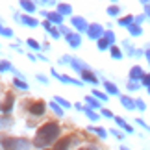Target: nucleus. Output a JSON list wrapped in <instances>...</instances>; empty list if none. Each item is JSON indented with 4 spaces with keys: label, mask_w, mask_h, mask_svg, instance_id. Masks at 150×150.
<instances>
[{
    "label": "nucleus",
    "mask_w": 150,
    "mask_h": 150,
    "mask_svg": "<svg viewBox=\"0 0 150 150\" xmlns=\"http://www.w3.org/2000/svg\"><path fill=\"white\" fill-rule=\"evenodd\" d=\"M2 145L6 150H28L30 148V143H28L26 139H4Z\"/></svg>",
    "instance_id": "obj_2"
},
{
    "label": "nucleus",
    "mask_w": 150,
    "mask_h": 150,
    "mask_svg": "<svg viewBox=\"0 0 150 150\" xmlns=\"http://www.w3.org/2000/svg\"><path fill=\"white\" fill-rule=\"evenodd\" d=\"M48 19L54 22H61V15L59 13H48Z\"/></svg>",
    "instance_id": "obj_16"
},
{
    "label": "nucleus",
    "mask_w": 150,
    "mask_h": 150,
    "mask_svg": "<svg viewBox=\"0 0 150 150\" xmlns=\"http://www.w3.org/2000/svg\"><path fill=\"white\" fill-rule=\"evenodd\" d=\"M87 33H89L91 39H100L102 33H104V28H102L100 24H93V26L87 28Z\"/></svg>",
    "instance_id": "obj_3"
},
{
    "label": "nucleus",
    "mask_w": 150,
    "mask_h": 150,
    "mask_svg": "<svg viewBox=\"0 0 150 150\" xmlns=\"http://www.w3.org/2000/svg\"><path fill=\"white\" fill-rule=\"evenodd\" d=\"M130 32L134 33V35H137V33H141V28H137V26H132V24H130Z\"/></svg>",
    "instance_id": "obj_21"
},
{
    "label": "nucleus",
    "mask_w": 150,
    "mask_h": 150,
    "mask_svg": "<svg viewBox=\"0 0 150 150\" xmlns=\"http://www.w3.org/2000/svg\"><path fill=\"white\" fill-rule=\"evenodd\" d=\"M52 109H54V111H56L57 115H63V111H61V108L57 106V104H52Z\"/></svg>",
    "instance_id": "obj_24"
},
{
    "label": "nucleus",
    "mask_w": 150,
    "mask_h": 150,
    "mask_svg": "<svg viewBox=\"0 0 150 150\" xmlns=\"http://www.w3.org/2000/svg\"><path fill=\"white\" fill-rule=\"evenodd\" d=\"M71 11H72V8L69 4H61L59 6V13L61 15H71Z\"/></svg>",
    "instance_id": "obj_10"
},
{
    "label": "nucleus",
    "mask_w": 150,
    "mask_h": 150,
    "mask_svg": "<svg viewBox=\"0 0 150 150\" xmlns=\"http://www.w3.org/2000/svg\"><path fill=\"white\" fill-rule=\"evenodd\" d=\"M85 111H87V115H89V119H96V115L91 111V109H85Z\"/></svg>",
    "instance_id": "obj_29"
},
{
    "label": "nucleus",
    "mask_w": 150,
    "mask_h": 150,
    "mask_svg": "<svg viewBox=\"0 0 150 150\" xmlns=\"http://www.w3.org/2000/svg\"><path fill=\"white\" fill-rule=\"evenodd\" d=\"M111 54H113V57H120V52H119V48H115V47H111Z\"/></svg>",
    "instance_id": "obj_23"
},
{
    "label": "nucleus",
    "mask_w": 150,
    "mask_h": 150,
    "mask_svg": "<svg viewBox=\"0 0 150 150\" xmlns=\"http://www.w3.org/2000/svg\"><path fill=\"white\" fill-rule=\"evenodd\" d=\"M8 69H11V65L8 61H0V71H8Z\"/></svg>",
    "instance_id": "obj_20"
},
{
    "label": "nucleus",
    "mask_w": 150,
    "mask_h": 150,
    "mask_svg": "<svg viewBox=\"0 0 150 150\" xmlns=\"http://www.w3.org/2000/svg\"><path fill=\"white\" fill-rule=\"evenodd\" d=\"M80 150H96L95 146H85V148H80Z\"/></svg>",
    "instance_id": "obj_33"
},
{
    "label": "nucleus",
    "mask_w": 150,
    "mask_h": 150,
    "mask_svg": "<svg viewBox=\"0 0 150 150\" xmlns=\"http://www.w3.org/2000/svg\"><path fill=\"white\" fill-rule=\"evenodd\" d=\"M143 85H145V87H148V85H150V78H148V74H143Z\"/></svg>",
    "instance_id": "obj_22"
},
{
    "label": "nucleus",
    "mask_w": 150,
    "mask_h": 150,
    "mask_svg": "<svg viewBox=\"0 0 150 150\" xmlns=\"http://www.w3.org/2000/svg\"><path fill=\"white\" fill-rule=\"evenodd\" d=\"M72 22H74V26H76L78 28V30H82V32H87V24H85V21L82 19V17H74V19H72Z\"/></svg>",
    "instance_id": "obj_7"
},
{
    "label": "nucleus",
    "mask_w": 150,
    "mask_h": 150,
    "mask_svg": "<svg viewBox=\"0 0 150 150\" xmlns=\"http://www.w3.org/2000/svg\"><path fill=\"white\" fill-rule=\"evenodd\" d=\"M67 41L71 43V47H78V45H80V37L78 35H67Z\"/></svg>",
    "instance_id": "obj_12"
},
{
    "label": "nucleus",
    "mask_w": 150,
    "mask_h": 150,
    "mask_svg": "<svg viewBox=\"0 0 150 150\" xmlns=\"http://www.w3.org/2000/svg\"><path fill=\"white\" fill-rule=\"evenodd\" d=\"M28 45H30L32 48H35V50H39V43H35V41H32V39H30V41H28Z\"/></svg>",
    "instance_id": "obj_27"
},
{
    "label": "nucleus",
    "mask_w": 150,
    "mask_h": 150,
    "mask_svg": "<svg viewBox=\"0 0 150 150\" xmlns=\"http://www.w3.org/2000/svg\"><path fill=\"white\" fill-rule=\"evenodd\" d=\"M96 134H98L100 137H104V135H106V132H104V130H96Z\"/></svg>",
    "instance_id": "obj_32"
},
{
    "label": "nucleus",
    "mask_w": 150,
    "mask_h": 150,
    "mask_svg": "<svg viewBox=\"0 0 150 150\" xmlns=\"http://www.w3.org/2000/svg\"><path fill=\"white\" fill-rule=\"evenodd\" d=\"M57 102H59L61 106H65V108H69V102H65V100H61V98H57Z\"/></svg>",
    "instance_id": "obj_31"
},
{
    "label": "nucleus",
    "mask_w": 150,
    "mask_h": 150,
    "mask_svg": "<svg viewBox=\"0 0 150 150\" xmlns=\"http://www.w3.org/2000/svg\"><path fill=\"white\" fill-rule=\"evenodd\" d=\"M69 146H71V139L69 137H65V139H59L54 145V150H69Z\"/></svg>",
    "instance_id": "obj_6"
},
{
    "label": "nucleus",
    "mask_w": 150,
    "mask_h": 150,
    "mask_svg": "<svg viewBox=\"0 0 150 150\" xmlns=\"http://www.w3.org/2000/svg\"><path fill=\"white\" fill-rule=\"evenodd\" d=\"M82 78L89 80L91 83H96V82H98V80H96V76H93V74H91V72H87V71H83V72H82Z\"/></svg>",
    "instance_id": "obj_11"
},
{
    "label": "nucleus",
    "mask_w": 150,
    "mask_h": 150,
    "mask_svg": "<svg viewBox=\"0 0 150 150\" xmlns=\"http://www.w3.org/2000/svg\"><path fill=\"white\" fill-rule=\"evenodd\" d=\"M30 113H32V115H43V113H45V102H35V104H32Z\"/></svg>",
    "instance_id": "obj_5"
},
{
    "label": "nucleus",
    "mask_w": 150,
    "mask_h": 150,
    "mask_svg": "<svg viewBox=\"0 0 150 150\" xmlns=\"http://www.w3.org/2000/svg\"><path fill=\"white\" fill-rule=\"evenodd\" d=\"M95 96H98L100 100H108V96L104 95V93H98V91H95Z\"/></svg>",
    "instance_id": "obj_26"
},
{
    "label": "nucleus",
    "mask_w": 150,
    "mask_h": 150,
    "mask_svg": "<svg viewBox=\"0 0 150 150\" xmlns=\"http://www.w3.org/2000/svg\"><path fill=\"white\" fill-rule=\"evenodd\" d=\"M120 102H122V104H124V106H128V108H134V106H135V104H134V102H132L130 98H126V96H122V98H120Z\"/></svg>",
    "instance_id": "obj_17"
},
{
    "label": "nucleus",
    "mask_w": 150,
    "mask_h": 150,
    "mask_svg": "<svg viewBox=\"0 0 150 150\" xmlns=\"http://www.w3.org/2000/svg\"><path fill=\"white\" fill-rule=\"evenodd\" d=\"M21 8H24L26 11H30V13H32V11H35V4H33V2H26V0H22V2H21Z\"/></svg>",
    "instance_id": "obj_8"
},
{
    "label": "nucleus",
    "mask_w": 150,
    "mask_h": 150,
    "mask_svg": "<svg viewBox=\"0 0 150 150\" xmlns=\"http://www.w3.org/2000/svg\"><path fill=\"white\" fill-rule=\"evenodd\" d=\"M50 33H52V37H59V32H57V30H52V28H50V30H48Z\"/></svg>",
    "instance_id": "obj_28"
},
{
    "label": "nucleus",
    "mask_w": 150,
    "mask_h": 150,
    "mask_svg": "<svg viewBox=\"0 0 150 150\" xmlns=\"http://www.w3.org/2000/svg\"><path fill=\"white\" fill-rule=\"evenodd\" d=\"M132 21H134V17H124V19H120L119 24H120V26H130Z\"/></svg>",
    "instance_id": "obj_14"
},
{
    "label": "nucleus",
    "mask_w": 150,
    "mask_h": 150,
    "mask_svg": "<svg viewBox=\"0 0 150 150\" xmlns=\"http://www.w3.org/2000/svg\"><path fill=\"white\" fill-rule=\"evenodd\" d=\"M120 150H128V148H126V146H122V148H120Z\"/></svg>",
    "instance_id": "obj_34"
},
{
    "label": "nucleus",
    "mask_w": 150,
    "mask_h": 150,
    "mask_svg": "<svg viewBox=\"0 0 150 150\" xmlns=\"http://www.w3.org/2000/svg\"><path fill=\"white\" fill-rule=\"evenodd\" d=\"M57 135H59V124L57 122H47L43 124L41 128L37 130L35 134V141H33V145L37 148H47L48 145H52V141L57 139Z\"/></svg>",
    "instance_id": "obj_1"
},
{
    "label": "nucleus",
    "mask_w": 150,
    "mask_h": 150,
    "mask_svg": "<svg viewBox=\"0 0 150 150\" xmlns=\"http://www.w3.org/2000/svg\"><path fill=\"white\" fill-rule=\"evenodd\" d=\"M22 22H24V24H28V26H37V21L35 19H32V17H22Z\"/></svg>",
    "instance_id": "obj_13"
},
{
    "label": "nucleus",
    "mask_w": 150,
    "mask_h": 150,
    "mask_svg": "<svg viewBox=\"0 0 150 150\" xmlns=\"http://www.w3.org/2000/svg\"><path fill=\"white\" fill-rule=\"evenodd\" d=\"M13 102H15V96L9 93L8 96H6V102H4V106L0 108V111H4L6 115H8V113L11 111V109H13Z\"/></svg>",
    "instance_id": "obj_4"
},
{
    "label": "nucleus",
    "mask_w": 150,
    "mask_h": 150,
    "mask_svg": "<svg viewBox=\"0 0 150 150\" xmlns=\"http://www.w3.org/2000/svg\"><path fill=\"white\" fill-rule=\"evenodd\" d=\"M13 82H15V85H17V87H21V89H28V85H26V82H24V80L17 78V80H13Z\"/></svg>",
    "instance_id": "obj_15"
},
{
    "label": "nucleus",
    "mask_w": 150,
    "mask_h": 150,
    "mask_svg": "<svg viewBox=\"0 0 150 150\" xmlns=\"http://www.w3.org/2000/svg\"><path fill=\"white\" fill-rule=\"evenodd\" d=\"M98 47H100L102 50H106V48L109 47V43L106 41V39H98Z\"/></svg>",
    "instance_id": "obj_19"
},
{
    "label": "nucleus",
    "mask_w": 150,
    "mask_h": 150,
    "mask_svg": "<svg viewBox=\"0 0 150 150\" xmlns=\"http://www.w3.org/2000/svg\"><path fill=\"white\" fill-rule=\"evenodd\" d=\"M87 102L91 104V106H96V108H98V102H96V100H93V98H87Z\"/></svg>",
    "instance_id": "obj_30"
},
{
    "label": "nucleus",
    "mask_w": 150,
    "mask_h": 150,
    "mask_svg": "<svg viewBox=\"0 0 150 150\" xmlns=\"http://www.w3.org/2000/svg\"><path fill=\"white\" fill-rule=\"evenodd\" d=\"M106 89L109 91V93H113V95H117V93H119V91H117V87H115L113 83H106Z\"/></svg>",
    "instance_id": "obj_18"
},
{
    "label": "nucleus",
    "mask_w": 150,
    "mask_h": 150,
    "mask_svg": "<svg viewBox=\"0 0 150 150\" xmlns=\"http://www.w3.org/2000/svg\"><path fill=\"white\" fill-rule=\"evenodd\" d=\"M108 13H109V15H117V13H119V8H115V6H113V8L108 9Z\"/></svg>",
    "instance_id": "obj_25"
},
{
    "label": "nucleus",
    "mask_w": 150,
    "mask_h": 150,
    "mask_svg": "<svg viewBox=\"0 0 150 150\" xmlns=\"http://www.w3.org/2000/svg\"><path fill=\"white\" fill-rule=\"evenodd\" d=\"M141 76H143V72H141V69H139V67H134V69H132V72H130V78H132V80L141 78Z\"/></svg>",
    "instance_id": "obj_9"
}]
</instances>
